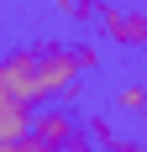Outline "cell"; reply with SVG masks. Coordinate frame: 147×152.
Masks as SVG:
<instances>
[{
    "label": "cell",
    "mask_w": 147,
    "mask_h": 152,
    "mask_svg": "<svg viewBox=\"0 0 147 152\" xmlns=\"http://www.w3.org/2000/svg\"><path fill=\"white\" fill-rule=\"evenodd\" d=\"M79 53L63 37H37V42H16L0 53V94H11L21 105H53V100H79Z\"/></svg>",
    "instance_id": "cell-1"
},
{
    "label": "cell",
    "mask_w": 147,
    "mask_h": 152,
    "mask_svg": "<svg viewBox=\"0 0 147 152\" xmlns=\"http://www.w3.org/2000/svg\"><path fill=\"white\" fill-rule=\"evenodd\" d=\"M95 26L110 47L121 53H142L147 47V0H100V16H95Z\"/></svg>",
    "instance_id": "cell-2"
},
{
    "label": "cell",
    "mask_w": 147,
    "mask_h": 152,
    "mask_svg": "<svg viewBox=\"0 0 147 152\" xmlns=\"http://www.w3.org/2000/svg\"><path fill=\"white\" fill-rule=\"evenodd\" d=\"M79 131H84V126L74 121L58 100H53V105H37V110H32V126H26V137H37L47 152H63L74 137H79Z\"/></svg>",
    "instance_id": "cell-3"
},
{
    "label": "cell",
    "mask_w": 147,
    "mask_h": 152,
    "mask_svg": "<svg viewBox=\"0 0 147 152\" xmlns=\"http://www.w3.org/2000/svg\"><path fill=\"white\" fill-rule=\"evenodd\" d=\"M79 126H84L89 147H100V152H110L121 137H126V131H121V121H116V110H89V115H84Z\"/></svg>",
    "instance_id": "cell-4"
},
{
    "label": "cell",
    "mask_w": 147,
    "mask_h": 152,
    "mask_svg": "<svg viewBox=\"0 0 147 152\" xmlns=\"http://www.w3.org/2000/svg\"><path fill=\"white\" fill-rule=\"evenodd\" d=\"M26 126H32V105H21V100H11V94H0V142L26 137Z\"/></svg>",
    "instance_id": "cell-5"
},
{
    "label": "cell",
    "mask_w": 147,
    "mask_h": 152,
    "mask_svg": "<svg viewBox=\"0 0 147 152\" xmlns=\"http://www.w3.org/2000/svg\"><path fill=\"white\" fill-rule=\"evenodd\" d=\"M110 110L116 115H147V84L142 79H126L116 89V100H110Z\"/></svg>",
    "instance_id": "cell-6"
},
{
    "label": "cell",
    "mask_w": 147,
    "mask_h": 152,
    "mask_svg": "<svg viewBox=\"0 0 147 152\" xmlns=\"http://www.w3.org/2000/svg\"><path fill=\"white\" fill-rule=\"evenodd\" d=\"M53 11L79 21V26H95V16H100V0H53Z\"/></svg>",
    "instance_id": "cell-7"
},
{
    "label": "cell",
    "mask_w": 147,
    "mask_h": 152,
    "mask_svg": "<svg viewBox=\"0 0 147 152\" xmlns=\"http://www.w3.org/2000/svg\"><path fill=\"white\" fill-rule=\"evenodd\" d=\"M74 53H79V68H84V74L100 68V47H95V42H74Z\"/></svg>",
    "instance_id": "cell-8"
},
{
    "label": "cell",
    "mask_w": 147,
    "mask_h": 152,
    "mask_svg": "<svg viewBox=\"0 0 147 152\" xmlns=\"http://www.w3.org/2000/svg\"><path fill=\"white\" fill-rule=\"evenodd\" d=\"M11 152H47V147H42L37 137H16V142H11Z\"/></svg>",
    "instance_id": "cell-9"
},
{
    "label": "cell",
    "mask_w": 147,
    "mask_h": 152,
    "mask_svg": "<svg viewBox=\"0 0 147 152\" xmlns=\"http://www.w3.org/2000/svg\"><path fill=\"white\" fill-rule=\"evenodd\" d=\"M110 152H147V142H142V137H121Z\"/></svg>",
    "instance_id": "cell-10"
},
{
    "label": "cell",
    "mask_w": 147,
    "mask_h": 152,
    "mask_svg": "<svg viewBox=\"0 0 147 152\" xmlns=\"http://www.w3.org/2000/svg\"><path fill=\"white\" fill-rule=\"evenodd\" d=\"M110 5H116V0H110Z\"/></svg>",
    "instance_id": "cell-11"
}]
</instances>
